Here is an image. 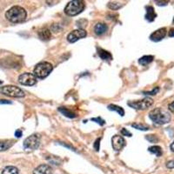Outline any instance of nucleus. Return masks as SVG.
I'll return each instance as SVG.
<instances>
[{
    "label": "nucleus",
    "mask_w": 174,
    "mask_h": 174,
    "mask_svg": "<svg viewBox=\"0 0 174 174\" xmlns=\"http://www.w3.org/2000/svg\"><path fill=\"white\" fill-rule=\"evenodd\" d=\"M6 17L8 21L17 24L25 21L27 17V12L21 6H12L6 12Z\"/></svg>",
    "instance_id": "1"
},
{
    "label": "nucleus",
    "mask_w": 174,
    "mask_h": 174,
    "mask_svg": "<svg viewBox=\"0 0 174 174\" xmlns=\"http://www.w3.org/2000/svg\"><path fill=\"white\" fill-rule=\"evenodd\" d=\"M149 118L157 124H165L171 121V115L162 108H156L149 113Z\"/></svg>",
    "instance_id": "2"
},
{
    "label": "nucleus",
    "mask_w": 174,
    "mask_h": 174,
    "mask_svg": "<svg viewBox=\"0 0 174 174\" xmlns=\"http://www.w3.org/2000/svg\"><path fill=\"white\" fill-rule=\"evenodd\" d=\"M85 4L84 1L81 0H73L67 4V6L65 8V13L70 16V17H74L80 14L82 11L84 10Z\"/></svg>",
    "instance_id": "3"
},
{
    "label": "nucleus",
    "mask_w": 174,
    "mask_h": 174,
    "mask_svg": "<svg viewBox=\"0 0 174 174\" xmlns=\"http://www.w3.org/2000/svg\"><path fill=\"white\" fill-rule=\"evenodd\" d=\"M52 70H53V66L51 63L41 62L35 66L33 74L38 79H45L51 72Z\"/></svg>",
    "instance_id": "4"
},
{
    "label": "nucleus",
    "mask_w": 174,
    "mask_h": 174,
    "mask_svg": "<svg viewBox=\"0 0 174 174\" xmlns=\"http://www.w3.org/2000/svg\"><path fill=\"white\" fill-rule=\"evenodd\" d=\"M0 93L11 98H23L25 96L24 91L15 85H6L0 87Z\"/></svg>",
    "instance_id": "5"
},
{
    "label": "nucleus",
    "mask_w": 174,
    "mask_h": 174,
    "mask_svg": "<svg viewBox=\"0 0 174 174\" xmlns=\"http://www.w3.org/2000/svg\"><path fill=\"white\" fill-rule=\"evenodd\" d=\"M41 136L38 133L31 135L24 141V148L26 150H37L40 146Z\"/></svg>",
    "instance_id": "6"
},
{
    "label": "nucleus",
    "mask_w": 174,
    "mask_h": 174,
    "mask_svg": "<svg viewBox=\"0 0 174 174\" xmlns=\"http://www.w3.org/2000/svg\"><path fill=\"white\" fill-rule=\"evenodd\" d=\"M127 105L136 110H146L153 105V100L151 98H146L138 101L128 102Z\"/></svg>",
    "instance_id": "7"
},
{
    "label": "nucleus",
    "mask_w": 174,
    "mask_h": 174,
    "mask_svg": "<svg viewBox=\"0 0 174 174\" xmlns=\"http://www.w3.org/2000/svg\"><path fill=\"white\" fill-rule=\"evenodd\" d=\"M18 82H19V84H23V85L32 86L37 83V78L35 77L33 73H23L18 77Z\"/></svg>",
    "instance_id": "8"
},
{
    "label": "nucleus",
    "mask_w": 174,
    "mask_h": 174,
    "mask_svg": "<svg viewBox=\"0 0 174 174\" xmlns=\"http://www.w3.org/2000/svg\"><path fill=\"white\" fill-rule=\"evenodd\" d=\"M87 32L82 30V29H78V30H74L72 31H71L70 33L68 34L67 40L69 43H75L80 39H84L86 37Z\"/></svg>",
    "instance_id": "9"
},
{
    "label": "nucleus",
    "mask_w": 174,
    "mask_h": 174,
    "mask_svg": "<svg viewBox=\"0 0 174 174\" xmlns=\"http://www.w3.org/2000/svg\"><path fill=\"white\" fill-rule=\"evenodd\" d=\"M125 140L122 136L119 135H114L112 138V145L113 149L117 152H119L123 150V148L125 146Z\"/></svg>",
    "instance_id": "10"
},
{
    "label": "nucleus",
    "mask_w": 174,
    "mask_h": 174,
    "mask_svg": "<svg viewBox=\"0 0 174 174\" xmlns=\"http://www.w3.org/2000/svg\"><path fill=\"white\" fill-rule=\"evenodd\" d=\"M166 34H167V30L165 27H163V28L158 29L154 32H152L150 36V39L153 42H159L163 39H165Z\"/></svg>",
    "instance_id": "11"
},
{
    "label": "nucleus",
    "mask_w": 174,
    "mask_h": 174,
    "mask_svg": "<svg viewBox=\"0 0 174 174\" xmlns=\"http://www.w3.org/2000/svg\"><path fill=\"white\" fill-rule=\"evenodd\" d=\"M52 169L49 165H40L33 171V174H51Z\"/></svg>",
    "instance_id": "12"
},
{
    "label": "nucleus",
    "mask_w": 174,
    "mask_h": 174,
    "mask_svg": "<svg viewBox=\"0 0 174 174\" xmlns=\"http://www.w3.org/2000/svg\"><path fill=\"white\" fill-rule=\"evenodd\" d=\"M146 14L145 17L148 22H153L155 20V18L157 17V13L155 12L154 8L151 6H146Z\"/></svg>",
    "instance_id": "13"
},
{
    "label": "nucleus",
    "mask_w": 174,
    "mask_h": 174,
    "mask_svg": "<svg viewBox=\"0 0 174 174\" xmlns=\"http://www.w3.org/2000/svg\"><path fill=\"white\" fill-rule=\"evenodd\" d=\"M107 29H108V26L105 23H98L94 26V32L97 35L100 36V35H103L106 32Z\"/></svg>",
    "instance_id": "14"
},
{
    "label": "nucleus",
    "mask_w": 174,
    "mask_h": 174,
    "mask_svg": "<svg viewBox=\"0 0 174 174\" xmlns=\"http://www.w3.org/2000/svg\"><path fill=\"white\" fill-rule=\"evenodd\" d=\"M97 50H98V56H99V57H100L101 59H103V60L109 61V60H112V59H113V56H112V54H111L109 51H106V50H104V49H102V48H99V47H98Z\"/></svg>",
    "instance_id": "15"
},
{
    "label": "nucleus",
    "mask_w": 174,
    "mask_h": 174,
    "mask_svg": "<svg viewBox=\"0 0 174 174\" xmlns=\"http://www.w3.org/2000/svg\"><path fill=\"white\" fill-rule=\"evenodd\" d=\"M39 37L40 39L44 40V41H47L50 40L51 38V31L48 28H42L39 31Z\"/></svg>",
    "instance_id": "16"
},
{
    "label": "nucleus",
    "mask_w": 174,
    "mask_h": 174,
    "mask_svg": "<svg viewBox=\"0 0 174 174\" xmlns=\"http://www.w3.org/2000/svg\"><path fill=\"white\" fill-rule=\"evenodd\" d=\"M58 112L61 113L64 116L67 117V118H74L77 117L76 113L72 112V110H70L69 108H66V107H58Z\"/></svg>",
    "instance_id": "17"
},
{
    "label": "nucleus",
    "mask_w": 174,
    "mask_h": 174,
    "mask_svg": "<svg viewBox=\"0 0 174 174\" xmlns=\"http://www.w3.org/2000/svg\"><path fill=\"white\" fill-rule=\"evenodd\" d=\"M14 141L13 140H5L0 141V152H5L10 149L13 146Z\"/></svg>",
    "instance_id": "18"
},
{
    "label": "nucleus",
    "mask_w": 174,
    "mask_h": 174,
    "mask_svg": "<svg viewBox=\"0 0 174 174\" xmlns=\"http://www.w3.org/2000/svg\"><path fill=\"white\" fill-rule=\"evenodd\" d=\"M154 59V57L152 55H146V56H143L139 59V64L141 65H149L150 63H152Z\"/></svg>",
    "instance_id": "19"
},
{
    "label": "nucleus",
    "mask_w": 174,
    "mask_h": 174,
    "mask_svg": "<svg viewBox=\"0 0 174 174\" xmlns=\"http://www.w3.org/2000/svg\"><path fill=\"white\" fill-rule=\"evenodd\" d=\"M148 151L151 152V153H152V154L156 155L157 157H160V156H162V154H163V150H162V148L158 146H151V147L148 148Z\"/></svg>",
    "instance_id": "20"
},
{
    "label": "nucleus",
    "mask_w": 174,
    "mask_h": 174,
    "mask_svg": "<svg viewBox=\"0 0 174 174\" xmlns=\"http://www.w3.org/2000/svg\"><path fill=\"white\" fill-rule=\"evenodd\" d=\"M109 110H111V111H113V112H116V113H118L121 117H123L124 116V110L122 107L118 106H116V105H113V104H111V105H109L108 107H107Z\"/></svg>",
    "instance_id": "21"
},
{
    "label": "nucleus",
    "mask_w": 174,
    "mask_h": 174,
    "mask_svg": "<svg viewBox=\"0 0 174 174\" xmlns=\"http://www.w3.org/2000/svg\"><path fill=\"white\" fill-rule=\"evenodd\" d=\"M2 174H18V169L15 166H6L2 171Z\"/></svg>",
    "instance_id": "22"
},
{
    "label": "nucleus",
    "mask_w": 174,
    "mask_h": 174,
    "mask_svg": "<svg viewBox=\"0 0 174 174\" xmlns=\"http://www.w3.org/2000/svg\"><path fill=\"white\" fill-rule=\"evenodd\" d=\"M131 126L135 128V129L140 130V131H148L150 129V127L146 124H132Z\"/></svg>",
    "instance_id": "23"
},
{
    "label": "nucleus",
    "mask_w": 174,
    "mask_h": 174,
    "mask_svg": "<svg viewBox=\"0 0 174 174\" xmlns=\"http://www.w3.org/2000/svg\"><path fill=\"white\" fill-rule=\"evenodd\" d=\"M122 5L117 3V2H109L108 3V7L111 9V10H114V11H117L118 9H120L122 7Z\"/></svg>",
    "instance_id": "24"
},
{
    "label": "nucleus",
    "mask_w": 174,
    "mask_h": 174,
    "mask_svg": "<svg viewBox=\"0 0 174 174\" xmlns=\"http://www.w3.org/2000/svg\"><path fill=\"white\" fill-rule=\"evenodd\" d=\"M146 139L149 142H151V143H157V141H158V139H157V137L156 135H147L146 137Z\"/></svg>",
    "instance_id": "25"
},
{
    "label": "nucleus",
    "mask_w": 174,
    "mask_h": 174,
    "mask_svg": "<svg viewBox=\"0 0 174 174\" xmlns=\"http://www.w3.org/2000/svg\"><path fill=\"white\" fill-rule=\"evenodd\" d=\"M158 91H159V88L158 87H155L154 89L151 91H145V92H143L145 95H156L157 92H158Z\"/></svg>",
    "instance_id": "26"
},
{
    "label": "nucleus",
    "mask_w": 174,
    "mask_h": 174,
    "mask_svg": "<svg viewBox=\"0 0 174 174\" xmlns=\"http://www.w3.org/2000/svg\"><path fill=\"white\" fill-rule=\"evenodd\" d=\"M91 121H95L96 123H98L99 125H104L106 122H105V120L104 119H102L100 117H98V118H93L91 119Z\"/></svg>",
    "instance_id": "27"
},
{
    "label": "nucleus",
    "mask_w": 174,
    "mask_h": 174,
    "mask_svg": "<svg viewBox=\"0 0 174 174\" xmlns=\"http://www.w3.org/2000/svg\"><path fill=\"white\" fill-rule=\"evenodd\" d=\"M100 140H101V138H98V139H97V140H96L95 143H94V148H95V150L97 151V152H98V151H99Z\"/></svg>",
    "instance_id": "28"
},
{
    "label": "nucleus",
    "mask_w": 174,
    "mask_h": 174,
    "mask_svg": "<svg viewBox=\"0 0 174 174\" xmlns=\"http://www.w3.org/2000/svg\"><path fill=\"white\" fill-rule=\"evenodd\" d=\"M121 133L123 134V136H126V137H131V135H132L129 131H127V129H125V128H123L121 130Z\"/></svg>",
    "instance_id": "29"
},
{
    "label": "nucleus",
    "mask_w": 174,
    "mask_h": 174,
    "mask_svg": "<svg viewBox=\"0 0 174 174\" xmlns=\"http://www.w3.org/2000/svg\"><path fill=\"white\" fill-rule=\"evenodd\" d=\"M166 167L169 169H173L174 168V159L172 160H170L166 163Z\"/></svg>",
    "instance_id": "30"
},
{
    "label": "nucleus",
    "mask_w": 174,
    "mask_h": 174,
    "mask_svg": "<svg viewBox=\"0 0 174 174\" xmlns=\"http://www.w3.org/2000/svg\"><path fill=\"white\" fill-rule=\"evenodd\" d=\"M22 135H23V132H22V131L20 129H18V130H17L16 131H15V137L16 138H21L22 137Z\"/></svg>",
    "instance_id": "31"
},
{
    "label": "nucleus",
    "mask_w": 174,
    "mask_h": 174,
    "mask_svg": "<svg viewBox=\"0 0 174 174\" xmlns=\"http://www.w3.org/2000/svg\"><path fill=\"white\" fill-rule=\"evenodd\" d=\"M168 109L170 112H172V113H174V101L172 102L171 104H169Z\"/></svg>",
    "instance_id": "32"
},
{
    "label": "nucleus",
    "mask_w": 174,
    "mask_h": 174,
    "mask_svg": "<svg viewBox=\"0 0 174 174\" xmlns=\"http://www.w3.org/2000/svg\"><path fill=\"white\" fill-rule=\"evenodd\" d=\"M168 4V2H166V1H165V2H163V1H158V2H157V6H166Z\"/></svg>",
    "instance_id": "33"
},
{
    "label": "nucleus",
    "mask_w": 174,
    "mask_h": 174,
    "mask_svg": "<svg viewBox=\"0 0 174 174\" xmlns=\"http://www.w3.org/2000/svg\"><path fill=\"white\" fill-rule=\"evenodd\" d=\"M169 37H174V29H171L169 31Z\"/></svg>",
    "instance_id": "34"
},
{
    "label": "nucleus",
    "mask_w": 174,
    "mask_h": 174,
    "mask_svg": "<svg viewBox=\"0 0 174 174\" xmlns=\"http://www.w3.org/2000/svg\"><path fill=\"white\" fill-rule=\"evenodd\" d=\"M0 104H11V102L8 101V100H5V99H1L0 100Z\"/></svg>",
    "instance_id": "35"
},
{
    "label": "nucleus",
    "mask_w": 174,
    "mask_h": 174,
    "mask_svg": "<svg viewBox=\"0 0 174 174\" xmlns=\"http://www.w3.org/2000/svg\"><path fill=\"white\" fill-rule=\"evenodd\" d=\"M170 148H171V150H172V152H174V141L172 143V145L170 146Z\"/></svg>",
    "instance_id": "36"
},
{
    "label": "nucleus",
    "mask_w": 174,
    "mask_h": 174,
    "mask_svg": "<svg viewBox=\"0 0 174 174\" xmlns=\"http://www.w3.org/2000/svg\"><path fill=\"white\" fill-rule=\"evenodd\" d=\"M3 84V81H2V80H0V84Z\"/></svg>",
    "instance_id": "37"
},
{
    "label": "nucleus",
    "mask_w": 174,
    "mask_h": 174,
    "mask_svg": "<svg viewBox=\"0 0 174 174\" xmlns=\"http://www.w3.org/2000/svg\"><path fill=\"white\" fill-rule=\"evenodd\" d=\"M172 23H173V24H174V17H173V21H172Z\"/></svg>",
    "instance_id": "38"
}]
</instances>
